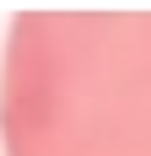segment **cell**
Here are the masks:
<instances>
[{"mask_svg": "<svg viewBox=\"0 0 151 156\" xmlns=\"http://www.w3.org/2000/svg\"><path fill=\"white\" fill-rule=\"evenodd\" d=\"M6 156H151V48H32L0 97Z\"/></svg>", "mask_w": 151, "mask_h": 156, "instance_id": "6da1fadb", "label": "cell"}]
</instances>
